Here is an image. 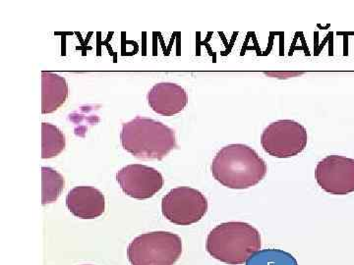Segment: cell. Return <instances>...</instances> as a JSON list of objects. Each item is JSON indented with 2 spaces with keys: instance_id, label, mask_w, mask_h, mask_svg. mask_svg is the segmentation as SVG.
<instances>
[{
  "instance_id": "cell-1",
  "label": "cell",
  "mask_w": 354,
  "mask_h": 265,
  "mask_svg": "<svg viewBox=\"0 0 354 265\" xmlns=\"http://www.w3.org/2000/svg\"><path fill=\"white\" fill-rule=\"evenodd\" d=\"M211 171L214 178L228 189L245 190L265 178L268 167L252 148L236 144L218 150Z\"/></svg>"
},
{
  "instance_id": "cell-2",
  "label": "cell",
  "mask_w": 354,
  "mask_h": 265,
  "mask_svg": "<svg viewBox=\"0 0 354 265\" xmlns=\"http://www.w3.org/2000/svg\"><path fill=\"white\" fill-rule=\"evenodd\" d=\"M120 141L122 148L139 159H164L177 146L171 128L140 116L122 125Z\"/></svg>"
},
{
  "instance_id": "cell-3",
  "label": "cell",
  "mask_w": 354,
  "mask_h": 265,
  "mask_svg": "<svg viewBox=\"0 0 354 265\" xmlns=\"http://www.w3.org/2000/svg\"><path fill=\"white\" fill-rule=\"evenodd\" d=\"M206 248L212 257L223 264H244L259 252L261 235L248 223H221L209 232Z\"/></svg>"
},
{
  "instance_id": "cell-4",
  "label": "cell",
  "mask_w": 354,
  "mask_h": 265,
  "mask_svg": "<svg viewBox=\"0 0 354 265\" xmlns=\"http://www.w3.org/2000/svg\"><path fill=\"white\" fill-rule=\"evenodd\" d=\"M183 253V240L171 232L142 234L130 243L127 257L132 265H174Z\"/></svg>"
},
{
  "instance_id": "cell-5",
  "label": "cell",
  "mask_w": 354,
  "mask_h": 265,
  "mask_svg": "<svg viewBox=\"0 0 354 265\" xmlns=\"http://www.w3.org/2000/svg\"><path fill=\"white\" fill-rule=\"evenodd\" d=\"M307 131L304 125L293 120H279L265 128L261 145L268 155L290 158L299 155L307 146Z\"/></svg>"
},
{
  "instance_id": "cell-6",
  "label": "cell",
  "mask_w": 354,
  "mask_h": 265,
  "mask_svg": "<svg viewBox=\"0 0 354 265\" xmlns=\"http://www.w3.org/2000/svg\"><path fill=\"white\" fill-rule=\"evenodd\" d=\"M162 211L169 222L188 226L199 222L206 215L208 201L200 190L178 187L162 197Z\"/></svg>"
},
{
  "instance_id": "cell-7",
  "label": "cell",
  "mask_w": 354,
  "mask_h": 265,
  "mask_svg": "<svg viewBox=\"0 0 354 265\" xmlns=\"http://www.w3.org/2000/svg\"><path fill=\"white\" fill-rule=\"evenodd\" d=\"M315 178L325 192L332 195L354 192V159L341 155H329L317 164Z\"/></svg>"
},
{
  "instance_id": "cell-8",
  "label": "cell",
  "mask_w": 354,
  "mask_h": 265,
  "mask_svg": "<svg viewBox=\"0 0 354 265\" xmlns=\"http://www.w3.org/2000/svg\"><path fill=\"white\" fill-rule=\"evenodd\" d=\"M116 181L125 195L135 199H148L164 187L162 173L143 164H130L116 174Z\"/></svg>"
},
{
  "instance_id": "cell-9",
  "label": "cell",
  "mask_w": 354,
  "mask_h": 265,
  "mask_svg": "<svg viewBox=\"0 0 354 265\" xmlns=\"http://www.w3.org/2000/svg\"><path fill=\"white\" fill-rule=\"evenodd\" d=\"M147 99L153 111L164 116L180 113L188 104L187 92L174 83L156 84L148 92Z\"/></svg>"
},
{
  "instance_id": "cell-10",
  "label": "cell",
  "mask_w": 354,
  "mask_h": 265,
  "mask_svg": "<svg viewBox=\"0 0 354 265\" xmlns=\"http://www.w3.org/2000/svg\"><path fill=\"white\" fill-rule=\"evenodd\" d=\"M66 206L70 213L81 219H95L104 215L106 199L101 190L88 186H79L68 193Z\"/></svg>"
},
{
  "instance_id": "cell-11",
  "label": "cell",
  "mask_w": 354,
  "mask_h": 265,
  "mask_svg": "<svg viewBox=\"0 0 354 265\" xmlns=\"http://www.w3.org/2000/svg\"><path fill=\"white\" fill-rule=\"evenodd\" d=\"M68 97V85L64 77L41 72V113L50 114L62 108Z\"/></svg>"
},
{
  "instance_id": "cell-12",
  "label": "cell",
  "mask_w": 354,
  "mask_h": 265,
  "mask_svg": "<svg viewBox=\"0 0 354 265\" xmlns=\"http://www.w3.org/2000/svg\"><path fill=\"white\" fill-rule=\"evenodd\" d=\"M66 146L64 132L55 125L44 122L41 124V158L48 159L59 155Z\"/></svg>"
},
{
  "instance_id": "cell-13",
  "label": "cell",
  "mask_w": 354,
  "mask_h": 265,
  "mask_svg": "<svg viewBox=\"0 0 354 265\" xmlns=\"http://www.w3.org/2000/svg\"><path fill=\"white\" fill-rule=\"evenodd\" d=\"M43 176V206L57 201L65 187V180L62 174L50 167L41 168Z\"/></svg>"
},
{
  "instance_id": "cell-14",
  "label": "cell",
  "mask_w": 354,
  "mask_h": 265,
  "mask_svg": "<svg viewBox=\"0 0 354 265\" xmlns=\"http://www.w3.org/2000/svg\"><path fill=\"white\" fill-rule=\"evenodd\" d=\"M246 265H298L297 260L290 253L281 250H263L254 253Z\"/></svg>"
},
{
  "instance_id": "cell-15",
  "label": "cell",
  "mask_w": 354,
  "mask_h": 265,
  "mask_svg": "<svg viewBox=\"0 0 354 265\" xmlns=\"http://www.w3.org/2000/svg\"><path fill=\"white\" fill-rule=\"evenodd\" d=\"M83 265H87V264H83Z\"/></svg>"
}]
</instances>
